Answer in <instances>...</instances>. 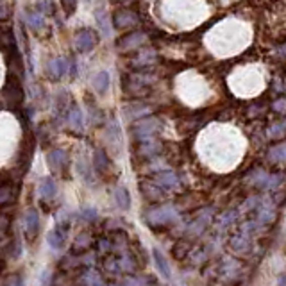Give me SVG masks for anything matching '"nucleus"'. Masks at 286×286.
I'll use <instances>...</instances> for the list:
<instances>
[{
    "label": "nucleus",
    "instance_id": "4468645a",
    "mask_svg": "<svg viewBox=\"0 0 286 286\" xmlns=\"http://www.w3.org/2000/svg\"><path fill=\"white\" fill-rule=\"evenodd\" d=\"M39 195L43 197V199H52L55 195V183L54 179L50 177H45L41 181V185H39Z\"/></svg>",
    "mask_w": 286,
    "mask_h": 286
},
{
    "label": "nucleus",
    "instance_id": "a211bd4d",
    "mask_svg": "<svg viewBox=\"0 0 286 286\" xmlns=\"http://www.w3.org/2000/svg\"><path fill=\"white\" fill-rule=\"evenodd\" d=\"M77 2L79 0H61V8H63L65 15L72 16L75 11H77Z\"/></svg>",
    "mask_w": 286,
    "mask_h": 286
},
{
    "label": "nucleus",
    "instance_id": "6e6552de",
    "mask_svg": "<svg viewBox=\"0 0 286 286\" xmlns=\"http://www.w3.org/2000/svg\"><path fill=\"white\" fill-rule=\"evenodd\" d=\"M67 154L63 152V150H50L47 156V161H48V166H50L52 170H61L65 165H67Z\"/></svg>",
    "mask_w": 286,
    "mask_h": 286
},
{
    "label": "nucleus",
    "instance_id": "7ed1b4c3",
    "mask_svg": "<svg viewBox=\"0 0 286 286\" xmlns=\"http://www.w3.org/2000/svg\"><path fill=\"white\" fill-rule=\"evenodd\" d=\"M159 129H161V126L156 118H143V120L136 122L131 131H133L134 140H138L141 143V141L154 140V134H156Z\"/></svg>",
    "mask_w": 286,
    "mask_h": 286
},
{
    "label": "nucleus",
    "instance_id": "0eeeda50",
    "mask_svg": "<svg viewBox=\"0 0 286 286\" xmlns=\"http://www.w3.org/2000/svg\"><path fill=\"white\" fill-rule=\"evenodd\" d=\"M67 231L68 227L65 223H59L48 233V243H50L52 249H61L65 245V240H67Z\"/></svg>",
    "mask_w": 286,
    "mask_h": 286
},
{
    "label": "nucleus",
    "instance_id": "1a4fd4ad",
    "mask_svg": "<svg viewBox=\"0 0 286 286\" xmlns=\"http://www.w3.org/2000/svg\"><path fill=\"white\" fill-rule=\"evenodd\" d=\"M39 229V215L36 209H29L25 213V231H27V236H34Z\"/></svg>",
    "mask_w": 286,
    "mask_h": 286
},
{
    "label": "nucleus",
    "instance_id": "6ab92c4d",
    "mask_svg": "<svg viewBox=\"0 0 286 286\" xmlns=\"http://www.w3.org/2000/svg\"><path fill=\"white\" fill-rule=\"evenodd\" d=\"M4 286H24V279H22V275H11V277L6 281Z\"/></svg>",
    "mask_w": 286,
    "mask_h": 286
},
{
    "label": "nucleus",
    "instance_id": "4be33fe9",
    "mask_svg": "<svg viewBox=\"0 0 286 286\" xmlns=\"http://www.w3.org/2000/svg\"><path fill=\"white\" fill-rule=\"evenodd\" d=\"M6 16H8V13H6V8L0 4V18H6Z\"/></svg>",
    "mask_w": 286,
    "mask_h": 286
},
{
    "label": "nucleus",
    "instance_id": "9d476101",
    "mask_svg": "<svg viewBox=\"0 0 286 286\" xmlns=\"http://www.w3.org/2000/svg\"><path fill=\"white\" fill-rule=\"evenodd\" d=\"M93 165H95V170L98 174H106L107 170L111 168V161L107 157V154L104 150H95V156H93Z\"/></svg>",
    "mask_w": 286,
    "mask_h": 286
},
{
    "label": "nucleus",
    "instance_id": "2eb2a0df",
    "mask_svg": "<svg viewBox=\"0 0 286 286\" xmlns=\"http://www.w3.org/2000/svg\"><path fill=\"white\" fill-rule=\"evenodd\" d=\"M115 199H117V204L122 209H129L131 208V193L127 188L120 186V188L115 192Z\"/></svg>",
    "mask_w": 286,
    "mask_h": 286
},
{
    "label": "nucleus",
    "instance_id": "9b49d317",
    "mask_svg": "<svg viewBox=\"0 0 286 286\" xmlns=\"http://www.w3.org/2000/svg\"><path fill=\"white\" fill-rule=\"evenodd\" d=\"M67 68L68 65L65 59H54L48 63V75H50V79H61L67 74Z\"/></svg>",
    "mask_w": 286,
    "mask_h": 286
},
{
    "label": "nucleus",
    "instance_id": "f8f14e48",
    "mask_svg": "<svg viewBox=\"0 0 286 286\" xmlns=\"http://www.w3.org/2000/svg\"><path fill=\"white\" fill-rule=\"evenodd\" d=\"M152 256H154V261H156V267L157 270H159V274L163 275L165 279H170V267H168V261H166V258L163 254H161L157 249H154L152 251Z\"/></svg>",
    "mask_w": 286,
    "mask_h": 286
},
{
    "label": "nucleus",
    "instance_id": "20e7f679",
    "mask_svg": "<svg viewBox=\"0 0 286 286\" xmlns=\"http://www.w3.org/2000/svg\"><path fill=\"white\" fill-rule=\"evenodd\" d=\"M113 25L115 29H134L140 25V16L136 11L129 8H122L115 11L113 15Z\"/></svg>",
    "mask_w": 286,
    "mask_h": 286
},
{
    "label": "nucleus",
    "instance_id": "f3484780",
    "mask_svg": "<svg viewBox=\"0 0 286 286\" xmlns=\"http://www.w3.org/2000/svg\"><path fill=\"white\" fill-rule=\"evenodd\" d=\"M11 199H13L11 186H0V208L11 202Z\"/></svg>",
    "mask_w": 286,
    "mask_h": 286
},
{
    "label": "nucleus",
    "instance_id": "f03ea898",
    "mask_svg": "<svg viewBox=\"0 0 286 286\" xmlns=\"http://www.w3.org/2000/svg\"><path fill=\"white\" fill-rule=\"evenodd\" d=\"M122 90L129 97L141 98L149 95V83L141 75H124L122 77Z\"/></svg>",
    "mask_w": 286,
    "mask_h": 286
},
{
    "label": "nucleus",
    "instance_id": "39448f33",
    "mask_svg": "<svg viewBox=\"0 0 286 286\" xmlns=\"http://www.w3.org/2000/svg\"><path fill=\"white\" fill-rule=\"evenodd\" d=\"M97 43H98V34L93 29H79L77 34H75V48L81 54L91 52Z\"/></svg>",
    "mask_w": 286,
    "mask_h": 286
},
{
    "label": "nucleus",
    "instance_id": "5701e85b",
    "mask_svg": "<svg viewBox=\"0 0 286 286\" xmlns=\"http://www.w3.org/2000/svg\"><path fill=\"white\" fill-rule=\"evenodd\" d=\"M279 54H281V55H286V45H282V47H279Z\"/></svg>",
    "mask_w": 286,
    "mask_h": 286
},
{
    "label": "nucleus",
    "instance_id": "412c9836",
    "mask_svg": "<svg viewBox=\"0 0 286 286\" xmlns=\"http://www.w3.org/2000/svg\"><path fill=\"white\" fill-rule=\"evenodd\" d=\"M113 4H122V6H127L131 4V2H134V0H111Z\"/></svg>",
    "mask_w": 286,
    "mask_h": 286
},
{
    "label": "nucleus",
    "instance_id": "f257e3e1",
    "mask_svg": "<svg viewBox=\"0 0 286 286\" xmlns=\"http://www.w3.org/2000/svg\"><path fill=\"white\" fill-rule=\"evenodd\" d=\"M4 95H6L9 106H11L13 109L22 107V104H24V88H22V83H20L18 74H15V72H9L8 74Z\"/></svg>",
    "mask_w": 286,
    "mask_h": 286
},
{
    "label": "nucleus",
    "instance_id": "dca6fc26",
    "mask_svg": "<svg viewBox=\"0 0 286 286\" xmlns=\"http://www.w3.org/2000/svg\"><path fill=\"white\" fill-rule=\"evenodd\" d=\"M68 122H70L72 126L75 129H83V111L79 109V107H72V111H68Z\"/></svg>",
    "mask_w": 286,
    "mask_h": 286
},
{
    "label": "nucleus",
    "instance_id": "b1692460",
    "mask_svg": "<svg viewBox=\"0 0 286 286\" xmlns=\"http://www.w3.org/2000/svg\"><path fill=\"white\" fill-rule=\"evenodd\" d=\"M86 2H88V0H86Z\"/></svg>",
    "mask_w": 286,
    "mask_h": 286
},
{
    "label": "nucleus",
    "instance_id": "aec40b11",
    "mask_svg": "<svg viewBox=\"0 0 286 286\" xmlns=\"http://www.w3.org/2000/svg\"><path fill=\"white\" fill-rule=\"evenodd\" d=\"M83 215H84V218H86V220H91V218H95V216H97V213H95L93 209H86Z\"/></svg>",
    "mask_w": 286,
    "mask_h": 286
},
{
    "label": "nucleus",
    "instance_id": "ddd939ff",
    "mask_svg": "<svg viewBox=\"0 0 286 286\" xmlns=\"http://www.w3.org/2000/svg\"><path fill=\"white\" fill-rule=\"evenodd\" d=\"M93 88L97 93H106L107 88H109V75L107 72H98L93 77Z\"/></svg>",
    "mask_w": 286,
    "mask_h": 286
},
{
    "label": "nucleus",
    "instance_id": "423d86ee",
    "mask_svg": "<svg viewBox=\"0 0 286 286\" xmlns=\"http://www.w3.org/2000/svg\"><path fill=\"white\" fill-rule=\"evenodd\" d=\"M143 41H145V34H143V32L131 31V32H127V34L122 36V38H118L117 47H118V50H122V52H131V50H134V48L141 47Z\"/></svg>",
    "mask_w": 286,
    "mask_h": 286
}]
</instances>
